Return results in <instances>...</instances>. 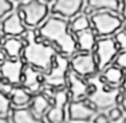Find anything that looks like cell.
Instances as JSON below:
<instances>
[{"label":"cell","mask_w":126,"mask_h":123,"mask_svg":"<svg viewBox=\"0 0 126 123\" xmlns=\"http://www.w3.org/2000/svg\"><path fill=\"white\" fill-rule=\"evenodd\" d=\"M120 0H87V5L83 10L84 15H91L94 12L109 10L115 13H119Z\"/></svg>","instance_id":"2e32d148"},{"label":"cell","mask_w":126,"mask_h":123,"mask_svg":"<svg viewBox=\"0 0 126 123\" xmlns=\"http://www.w3.org/2000/svg\"><path fill=\"white\" fill-rule=\"evenodd\" d=\"M113 39L116 41V45L119 47L120 51H126V31H120L115 34Z\"/></svg>","instance_id":"d4e9b609"},{"label":"cell","mask_w":126,"mask_h":123,"mask_svg":"<svg viewBox=\"0 0 126 123\" xmlns=\"http://www.w3.org/2000/svg\"><path fill=\"white\" fill-rule=\"evenodd\" d=\"M16 11L23 14L25 26L31 28H37L49 13V7L47 3L40 0H30L27 3H19Z\"/></svg>","instance_id":"277c9868"},{"label":"cell","mask_w":126,"mask_h":123,"mask_svg":"<svg viewBox=\"0 0 126 123\" xmlns=\"http://www.w3.org/2000/svg\"><path fill=\"white\" fill-rule=\"evenodd\" d=\"M122 11H121V15H122V19L126 20V0H122Z\"/></svg>","instance_id":"d6a6232c"},{"label":"cell","mask_w":126,"mask_h":123,"mask_svg":"<svg viewBox=\"0 0 126 123\" xmlns=\"http://www.w3.org/2000/svg\"><path fill=\"white\" fill-rule=\"evenodd\" d=\"M122 123H126V120H124V121H123V122Z\"/></svg>","instance_id":"b9f144b4"},{"label":"cell","mask_w":126,"mask_h":123,"mask_svg":"<svg viewBox=\"0 0 126 123\" xmlns=\"http://www.w3.org/2000/svg\"><path fill=\"white\" fill-rule=\"evenodd\" d=\"M124 31H126V23L124 24Z\"/></svg>","instance_id":"ab89813d"},{"label":"cell","mask_w":126,"mask_h":123,"mask_svg":"<svg viewBox=\"0 0 126 123\" xmlns=\"http://www.w3.org/2000/svg\"><path fill=\"white\" fill-rule=\"evenodd\" d=\"M120 49L113 38H104L96 41L94 53L97 62L99 72H102L110 63L116 58Z\"/></svg>","instance_id":"52a82bcc"},{"label":"cell","mask_w":126,"mask_h":123,"mask_svg":"<svg viewBox=\"0 0 126 123\" xmlns=\"http://www.w3.org/2000/svg\"><path fill=\"white\" fill-rule=\"evenodd\" d=\"M88 82L81 77L75 74L70 70L67 75V88L70 94L71 100H81L86 96V88Z\"/></svg>","instance_id":"9a60e30c"},{"label":"cell","mask_w":126,"mask_h":123,"mask_svg":"<svg viewBox=\"0 0 126 123\" xmlns=\"http://www.w3.org/2000/svg\"><path fill=\"white\" fill-rule=\"evenodd\" d=\"M55 90L53 88L44 86L39 93L34 94L33 98L28 108L35 113L38 117H43L51 108V97L54 94Z\"/></svg>","instance_id":"7c38bea8"},{"label":"cell","mask_w":126,"mask_h":123,"mask_svg":"<svg viewBox=\"0 0 126 123\" xmlns=\"http://www.w3.org/2000/svg\"><path fill=\"white\" fill-rule=\"evenodd\" d=\"M67 123H70V122H67Z\"/></svg>","instance_id":"7bdbcfd3"},{"label":"cell","mask_w":126,"mask_h":123,"mask_svg":"<svg viewBox=\"0 0 126 123\" xmlns=\"http://www.w3.org/2000/svg\"><path fill=\"white\" fill-rule=\"evenodd\" d=\"M13 86H12V85L4 81L2 79V77L0 76V92H3L4 94L9 95L11 94V92H12Z\"/></svg>","instance_id":"f1b7e54d"},{"label":"cell","mask_w":126,"mask_h":123,"mask_svg":"<svg viewBox=\"0 0 126 123\" xmlns=\"http://www.w3.org/2000/svg\"><path fill=\"white\" fill-rule=\"evenodd\" d=\"M7 59V57H6V55H5V53H4V52L0 49V64L3 62V61H4L5 59Z\"/></svg>","instance_id":"e575fe53"},{"label":"cell","mask_w":126,"mask_h":123,"mask_svg":"<svg viewBox=\"0 0 126 123\" xmlns=\"http://www.w3.org/2000/svg\"><path fill=\"white\" fill-rule=\"evenodd\" d=\"M26 64L21 57L17 59H6L0 64V76L12 86H19L23 80L24 68Z\"/></svg>","instance_id":"9c48e42d"},{"label":"cell","mask_w":126,"mask_h":123,"mask_svg":"<svg viewBox=\"0 0 126 123\" xmlns=\"http://www.w3.org/2000/svg\"><path fill=\"white\" fill-rule=\"evenodd\" d=\"M43 1H45L46 3H50V2H52L53 0H43Z\"/></svg>","instance_id":"f35d334b"},{"label":"cell","mask_w":126,"mask_h":123,"mask_svg":"<svg viewBox=\"0 0 126 123\" xmlns=\"http://www.w3.org/2000/svg\"><path fill=\"white\" fill-rule=\"evenodd\" d=\"M12 110V103H11L9 95L0 92V115L9 114Z\"/></svg>","instance_id":"cb8c5ba5"},{"label":"cell","mask_w":126,"mask_h":123,"mask_svg":"<svg viewBox=\"0 0 126 123\" xmlns=\"http://www.w3.org/2000/svg\"><path fill=\"white\" fill-rule=\"evenodd\" d=\"M16 2H21V1H24V0H14Z\"/></svg>","instance_id":"60d3db41"},{"label":"cell","mask_w":126,"mask_h":123,"mask_svg":"<svg viewBox=\"0 0 126 123\" xmlns=\"http://www.w3.org/2000/svg\"><path fill=\"white\" fill-rule=\"evenodd\" d=\"M71 100L67 89L55 91L51 97V108L47 110L45 117L48 123H64L67 118L66 108Z\"/></svg>","instance_id":"ba28073f"},{"label":"cell","mask_w":126,"mask_h":123,"mask_svg":"<svg viewBox=\"0 0 126 123\" xmlns=\"http://www.w3.org/2000/svg\"><path fill=\"white\" fill-rule=\"evenodd\" d=\"M24 43L21 58L27 66L47 73L51 70L57 50L48 42L38 36L36 29L28 28L19 38Z\"/></svg>","instance_id":"6da1fadb"},{"label":"cell","mask_w":126,"mask_h":123,"mask_svg":"<svg viewBox=\"0 0 126 123\" xmlns=\"http://www.w3.org/2000/svg\"><path fill=\"white\" fill-rule=\"evenodd\" d=\"M84 0H55L51 6L52 15L59 14L62 18H72L81 12Z\"/></svg>","instance_id":"5bb4252c"},{"label":"cell","mask_w":126,"mask_h":123,"mask_svg":"<svg viewBox=\"0 0 126 123\" xmlns=\"http://www.w3.org/2000/svg\"><path fill=\"white\" fill-rule=\"evenodd\" d=\"M118 94V89L112 93H104L102 90V92H99L97 89L96 93L92 96L89 97L94 104L96 105L98 110L104 111L107 109H110L116 105V96Z\"/></svg>","instance_id":"d6986e66"},{"label":"cell","mask_w":126,"mask_h":123,"mask_svg":"<svg viewBox=\"0 0 126 123\" xmlns=\"http://www.w3.org/2000/svg\"><path fill=\"white\" fill-rule=\"evenodd\" d=\"M108 116L111 122H116V121H118L119 120L123 118L124 112H123V110L120 108H118V107L116 106V107H113V108H111L110 109Z\"/></svg>","instance_id":"4316f807"},{"label":"cell","mask_w":126,"mask_h":123,"mask_svg":"<svg viewBox=\"0 0 126 123\" xmlns=\"http://www.w3.org/2000/svg\"><path fill=\"white\" fill-rule=\"evenodd\" d=\"M45 76L44 73L26 65L23 72V80L19 86L26 88L32 94H37L44 87Z\"/></svg>","instance_id":"4fadbf2b"},{"label":"cell","mask_w":126,"mask_h":123,"mask_svg":"<svg viewBox=\"0 0 126 123\" xmlns=\"http://www.w3.org/2000/svg\"><path fill=\"white\" fill-rule=\"evenodd\" d=\"M11 117L10 114L6 115H0V123H11Z\"/></svg>","instance_id":"836d02e7"},{"label":"cell","mask_w":126,"mask_h":123,"mask_svg":"<svg viewBox=\"0 0 126 123\" xmlns=\"http://www.w3.org/2000/svg\"><path fill=\"white\" fill-rule=\"evenodd\" d=\"M28 28L25 26L23 18L18 12L8 15L1 23V31L4 37H21L26 33Z\"/></svg>","instance_id":"8fae6325"},{"label":"cell","mask_w":126,"mask_h":123,"mask_svg":"<svg viewBox=\"0 0 126 123\" xmlns=\"http://www.w3.org/2000/svg\"><path fill=\"white\" fill-rule=\"evenodd\" d=\"M98 86L94 83H88V86L86 88V96L87 97H90L93 94H94L96 93Z\"/></svg>","instance_id":"4dcf8cb0"},{"label":"cell","mask_w":126,"mask_h":123,"mask_svg":"<svg viewBox=\"0 0 126 123\" xmlns=\"http://www.w3.org/2000/svg\"><path fill=\"white\" fill-rule=\"evenodd\" d=\"M70 21L51 16L39 27L35 28L40 39L48 41L60 54L68 58L78 53L76 39L69 31Z\"/></svg>","instance_id":"7a4b0ae2"},{"label":"cell","mask_w":126,"mask_h":123,"mask_svg":"<svg viewBox=\"0 0 126 123\" xmlns=\"http://www.w3.org/2000/svg\"><path fill=\"white\" fill-rule=\"evenodd\" d=\"M121 106H122L123 110H124V111L126 113V96L124 97V100H123V102H122V104H121Z\"/></svg>","instance_id":"8d00e7d4"},{"label":"cell","mask_w":126,"mask_h":123,"mask_svg":"<svg viewBox=\"0 0 126 123\" xmlns=\"http://www.w3.org/2000/svg\"><path fill=\"white\" fill-rule=\"evenodd\" d=\"M87 30H92L91 27V22L86 15H79L74 18V20L70 22L69 25V31L72 34L76 35L81 31Z\"/></svg>","instance_id":"7402d4cb"},{"label":"cell","mask_w":126,"mask_h":123,"mask_svg":"<svg viewBox=\"0 0 126 123\" xmlns=\"http://www.w3.org/2000/svg\"><path fill=\"white\" fill-rule=\"evenodd\" d=\"M75 36L78 53H93L96 45V35L93 30H87Z\"/></svg>","instance_id":"ac0fdd59"},{"label":"cell","mask_w":126,"mask_h":123,"mask_svg":"<svg viewBox=\"0 0 126 123\" xmlns=\"http://www.w3.org/2000/svg\"><path fill=\"white\" fill-rule=\"evenodd\" d=\"M70 69L86 80L95 77L99 72L94 53H75L70 59Z\"/></svg>","instance_id":"8992f818"},{"label":"cell","mask_w":126,"mask_h":123,"mask_svg":"<svg viewBox=\"0 0 126 123\" xmlns=\"http://www.w3.org/2000/svg\"><path fill=\"white\" fill-rule=\"evenodd\" d=\"M34 94L24 88L21 86H14L12 92L9 94L11 103L15 108H24L29 105Z\"/></svg>","instance_id":"ffe728a7"},{"label":"cell","mask_w":126,"mask_h":123,"mask_svg":"<svg viewBox=\"0 0 126 123\" xmlns=\"http://www.w3.org/2000/svg\"><path fill=\"white\" fill-rule=\"evenodd\" d=\"M97 113V111L89 107L87 97L81 100H70L67 107V118L69 121L89 122Z\"/></svg>","instance_id":"30bf717a"},{"label":"cell","mask_w":126,"mask_h":123,"mask_svg":"<svg viewBox=\"0 0 126 123\" xmlns=\"http://www.w3.org/2000/svg\"><path fill=\"white\" fill-rule=\"evenodd\" d=\"M118 92L120 94H124L126 96V72L124 75V79H123V81L121 82V84L117 86Z\"/></svg>","instance_id":"1f68e13d"},{"label":"cell","mask_w":126,"mask_h":123,"mask_svg":"<svg viewBox=\"0 0 126 123\" xmlns=\"http://www.w3.org/2000/svg\"><path fill=\"white\" fill-rule=\"evenodd\" d=\"M112 66H116L122 70H126V51H122L118 53L113 61Z\"/></svg>","instance_id":"83f0119b"},{"label":"cell","mask_w":126,"mask_h":123,"mask_svg":"<svg viewBox=\"0 0 126 123\" xmlns=\"http://www.w3.org/2000/svg\"><path fill=\"white\" fill-rule=\"evenodd\" d=\"M70 59L68 57L58 53L54 57L53 67L47 73H44V86L53 88L55 91L67 89V75L70 72Z\"/></svg>","instance_id":"3957f363"},{"label":"cell","mask_w":126,"mask_h":123,"mask_svg":"<svg viewBox=\"0 0 126 123\" xmlns=\"http://www.w3.org/2000/svg\"><path fill=\"white\" fill-rule=\"evenodd\" d=\"M14 9L13 3L10 0H0V18H4L9 12Z\"/></svg>","instance_id":"484cf974"},{"label":"cell","mask_w":126,"mask_h":123,"mask_svg":"<svg viewBox=\"0 0 126 123\" xmlns=\"http://www.w3.org/2000/svg\"><path fill=\"white\" fill-rule=\"evenodd\" d=\"M24 48V43L20 39L15 37H9L3 41L1 50L5 53L9 59H17L21 57Z\"/></svg>","instance_id":"44dd1931"},{"label":"cell","mask_w":126,"mask_h":123,"mask_svg":"<svg viewBox=\"0 0 126 123\" xmlns=\"http://www.w3.org/2000/svg\"><path fill=\"white\" fill-rule=\"evenodd\" d=\"M98 80H99V82H100V83H102V85H103V84H106V83H108V82H107L106 78H105L104 75H103V74H101L100 76L98 77Z\"/></svg>","instance_id":"d590c367"},{"label":"cell","mask_w":126,"mask_h":123,"mask_svg":"<svg viewBox=\"0 0 126 123\" xmlns=\"http://www.w3.org/2000/svg\"><path fill=\"white\" fill-rule=\"evenodd\" d=\"M1 25V24H0ZM3 38H4V36L1 35V33H0V49H1V46H2V44H3Z\"/></svg>","instance_id":"74e56055"},{"label":"cell","mask_w":126,"mask_h":123,"mask_svg":"<svg viewBox=\"0 0 126 123\" xmlns=\"http://www.w3.org/2000/svg\"><path fill=\"white\" fill-rule=\"evenodd\" d=\"M102 72H103L102 74L104 75V77L106 78L107 82L110 85L114 86L121 84L124 75V70L116 67V66H111V67H108Z\"/></svg>","instance_id":"603a6c76"},{"label":"cell","mask_w":126,"mask_h":123,"mask_svg":"<svg viewBox=\"0 0 126 123\" xmlns=\"http://www.w3.org/2000/svg\"><path fill=\"white\" fill-rule=\"evenodd\" d=\"M94 123H111L110 118L108 115H106L104 113H98L95 118L93 120Z\"/></svg>","instance_id":"f546056e"},{"label":"cell","mask_w":126,"mask_h":123,"mask_svg":"<svg viewBox=\"0 0 126 123\" xmlns=\"http://www.w3.org/2000/svg\"><path fill=\"white\" fill-rule=\"evenodd\" d=\"M12 123H47L43 117H38L29 108H12Z\"/></svg>","instance_id":"e0dca14e"},{"label":"cell","mask_w":126,"mask_h":123,"mask_svg":"<svg viewBox=\"0 0 126 123\" xmlns=\"http://www.w3.org/2000/svg\"><path fill=\"white\" fill-rule=\"evenodd\" d=\"M92 30L96 37H108L116 33L123 26L124 20L110 12H101L92 14L90 17Z\"/></svg>","instance_id":"5b68a950"}]
</instances>
